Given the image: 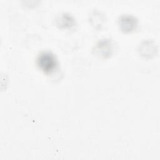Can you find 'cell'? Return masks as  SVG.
<instances>
[{
  "label": "cell",
  "instance_id": "1",
  "mask_svg": "<svg viewBox=\"0 0 160 160\" xmlns=\"http://www.w3.org/2000/svg\"><path fill=\"white\" fill-rule=\"evenodd\" d=\"M37 65L46 74L52 73L58 65L56 56L51 51H42L37 58Z\"/></svg>",
  "mask_w": 160,
  "mask_h": 160
},
{
  "label": "cell",
  "instance_id": "2",
  "mask_svg": "<svg viewBox=\"0 0 160 160\" xmlns=\"http://www.w3.org/2000/svg\"><path fill=\"white\" fill-rule=\"evenodd\" d=\"M94 53L102 58H109L112 51V44L110 39L104 38L99 40L94 46Z\"/></svg>",
  "mask_w": 160,
  "mask_h": 160
},
{
  "label": "cell",
  "instance_id": "3",
  "mask_svg": "<svg viewBox=\"0 0 160 160\" xmlns=\"http://www.w3.org/2000/svg\"><path fill=\"white\" fill-rule=\"evenodd\" d=\"M118 23L122 31L124 32H131L134 31L138 24V19L130 14H123L119 16Z\"/></svg>",
  "mask_w": 160,
  "mask_h": 160
},
{
  "label": "cell",
  "instance_id": "4",
  "mask_svg": "<svg viewBox=\"0 0 160 160\" xmlns=\"http://www.w3.org/2000/svg\"><path fill=\"white\" fill-rule=\"evenodd\" d=\"M57 25L62 29H71L75 25L74 18L69 13H62L56 21Z\"/></svg>",
  "mask_w": 160,
  "mask_h": 160
},
{
  "label": "cell",
  "instance_id": "5",
  "mask_svg": "<svg viewBox=\"0 0 160 160\" xmlns=\"http://www.w3.org/2000/svg\"><path fill=\"white\" fill-rule=\"evenodd\" d=\"M156 47V44L152 41H144L140 47V52L144 56L151 57L155 54L157 51Z\"/></svg>",
  "mask_w": 160,
  "mask_h": 160
}]
</instances>
